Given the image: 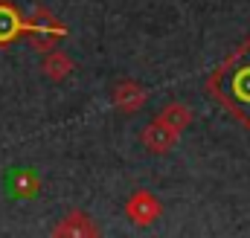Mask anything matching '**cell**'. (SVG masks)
<instances>
[{"label":"cell","mask_w":250,"mask_h":238,"mask_svg":"<svg viewBox=\"0 0 250 238\" xmlns=\"http://www.w3.org/2000/svg\"><path fill=\"white\" fill-rule=\"evenodd\" d=\"M218 79H224V87H227L224 90V105L242 122H248L250 128V59L242 61V53H239V59L233 61Z\"/></svg>","instance_id":"1"},{"label":"cell","mask_w":250,"mask_h":238,"mask_svg":"<svg viewBox=\"0 0 250 238\" xmlns=\"http://www.w3.org/2000/svg\"><path fill=\"white\" fill-rule=\"evenodd\" d=\"M181 139V131L172 128L169 122H163L160 117H154L140 134V142L148 154H169Z\"/></svg>","instance_id":"2"},{"label":"cell","mask_w":250,"mask_h":238,"mask_svg":"<svg viewBox=\"0 0 250 238\" xmlns=\"http://www.w3.org/2000/svg\"><path fill=\"white\" fill-rule=\"evenodd\" d=\"M125 215H128L131 224H137V227H151V224L163 215V206H160V200H157L151 192L137 189V192L128 198V203H125Z\"/></svg>","instance_id":"3"},{"label":"cell","mask_w":250,"mask_h":238,"mask_svg":"<svg viewBox=\"0 0 250 238\" xmlns=\"http://www.w3.org/2000/svg\"><path fill=\"white\" fill-rule=\"evenodd\" d=\"M23 32L32 38V44H35L38 50H50L53 41H59V38L67 35V29H64L59 20H53L47 12H38L35 20H29V23L23 26Z\"/></svg>","instance_id":"4"},{"label":"cell","mask_w":250,"mask_h":238,"mask_svg":"<svg viewBox=\"0 0 250 238\" xmlns=\"http://www.w3.org/2000/svg\"><path fill=\"white\" fill-rule=\"evenodd\" d=\"M53 236L90 238V236H99V227H96V221H93L87 212H82V209H73V212H67L62 221L53 227Z\"/></svg>","instance_id":"5"},{"label":"cell","mask_w":250,"mask_h":238,"mask_svg":"<svg viewBox=\"0 0 250 238\" xmlns=\"http://www.w3.org/2000/svg\"><path fill=\"white\" fill-rule=\"evenodd\" d=\"M146 99H148L146 87L137 84V81H131V79H125V81H120V84L114 87V105H117L120 111H125V114H137V111L146 105Z\"/></svg>","instance_id":"6"},{"label":"cell","mask_w":250,"mask_h":238,"mask_svg":"<svg viewBox=\"0 0 250 238\" xmlns=\"http://www.w3.org/2000/svg\"><path fill=\"white\" fill-rule=\"evenodd\" d=\"M41 70H44L47 79L62 81V79H67V76L73 73V61L67 59L62 50H50V53L44 56V61H41Z\"/></svg>","instance_id":"7"},{"label":"cell","mask_w":250,"mask_h":238,"mask_svg":"<svg viewBox=\"0 0 250 238\" xmlns=\"http://www.w3.org/2000/svg\"><path fill=\"white\" fill-rule=\"evenodd\" d=\"M23 20L18 18V12L12 9V6H6V3H0V44H9V41H15L21 32H23Z\"/></svg>","instance_id":"8"},{"label":"cell","mask_w":250,"mask_h":238,"mask_svg":"<svg viewBox=\"0 0 250 238\" xmlns=\"http://www.w3.org/2000/svg\"><path fill=\"white\" fill-rule=\"evenodd\" d=\"M157 117L163 119V122H169L172 128H178L181 134H184L189 125H192V111H189L184 102H169V105H166Z\"/></svg>","instance_id":"9"},{"label":"cell","mask_w":250,"mask_h":238,"mask_svg":"<svg viewBox=\"0 0 250 238\" xmlns=\"http://www.w3.org/2000/svg\"><path fill=\"white\" fill-rule=\"evenodd\" d=\"M38 175L35 172H29V169H23V172H12V192L18 195V198H35L38 195Z\"/></svg>","instance_id":"10"}]
</instances>
